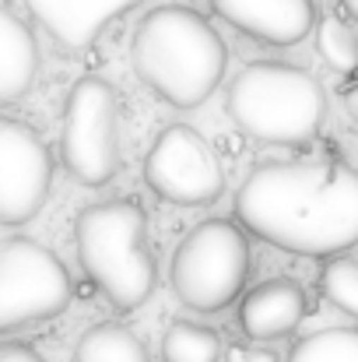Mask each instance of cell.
<instances>
[{"label":"cell","instance_id":"cell-5","mask_svg":"<svg viewBox=\"0 0 358 362\" xmlns=\"http://www.w3.org/2000/svg\"><path fill=\"white\" fill-rule=\"evenodd\" d=\"M249 274V243L236 222L208 218L190 229L172 253V292L197 313H218L236 303Z\"/></svg>","mask_w":358,"mask_h":362},{"label":"cell","instance_id":"cell-18","mask_svg":"<svg viewBox=\"0 0 358 362\" xmlns=\"http://www.w3.org/2000/svg\"><path fill=\"white\" fill-rule=\"evenodd\" d=\"M320 288L323 296L358 320V260L352 257H330L320 271Z\"/></svg>","mask_w":358,"mask_h":362},{"label":"cell","instance_id":"cell-17","mask_svg":"<svg viewBox=\"0 0 358 362\" xmlns=\"http://www.w3.org/2000/svg\"><path fill=\"white\" fill-rule=\"evenodd\" d=\"M316 46H320V57L341 71V74H352L358 71V32L338 14H327L316 28Z\"/></svg>","mask_w":358,"mask_h":362},{"label":"cell","instance_id":"cell-22","mask_svg":"<svg viewBox=\"0 0 358 362\" xmlns=\"http://www.w3.org/2000/svg\"><path fill=\"white\" fill-rule=\"evenodd\" d=\"M341 4H345V11H348V14L358 21V0H341Z\"/></svg>","mask_w":358,"mask_h":362},{"label":"cell","instance_id":"cell-15","mask_svg":"<svg viewBox=\"0 0 358 362\" xmlns=\"http://www.w3.org/2000/svg\"><path fill=\"white\" fill-rule=\"evenodd\" d=\"M222 338L193 320H172L162 334V362H218Z\"/></svg>","mask_w":358,"mask_h":362},{"label":"cell","instance_id":"cell-12","mask_svg":"<svg viewBox=\"0 0 358 362\" xmlns=\"http://www.w3.org/2000/svg\"><path fill=\"white\" fill-rule=\"evenodd\" d=\"M309 313V299L292 278H267L253 285L239 303V327L253 341H274L292 334Z\"/></svg>","mask_w":358,"mask_h":362},{"label":"cell","instance_id":"cell-4","mask_svg":"<svg viewBox=\"0 0 358 362\" xmlns=\"http://www.w3.org/2000/svg\"><path fill=\"white\" fill-rule=\"evenodd\" d=\"M225 110L242 134L267 144H302L327 117V95L313 74L292 64H246L225 92Z\"/></svg>","mask_w":358,"mask_h":362},{"label":"cell","instance_id":"cell-1","mask_svg":"<svg viewBox=\"0 0 358 362\" xmlns=\"http://www.w3.org/2000/svg\"><path fill=\"white\" fill-rule=\"evenodd\" d=\"M239 226L299 257H338L358 243V169L338 158L256 165L236 190Z\"/></svg>","mask_w":358,"mask_h":362},{"label":"cell","instance_id":"cell-7","mask_svg":"<svg viewBox=\"0 0 358 362\" xmlns=\"http://www.w3.org/2000/svg\"><path fill=\"white\" fill-rule=\"evenodd\" d=\"M71 292V274L49 246L25 236L0 240V334L64 313Z\"/></svg>","mask_w":358,"mask_h":362},{"label":"cell","instance_id":"cell-21","mask_svg":"<svg viewBox=\"0 0 358 362\" xmlns=\"http://www.w3.org/2000/svg\"><path fill=\"white\" fill-rule=\"evenodd\" d=\"M345 106H348V113H352V120L358 123V88H352V92L345 95Z\"/></svg>","mask_w":358,"mask_h":362},{"label":"cell","instance_id":"cell-6","mask_svg":"<svg viewBox=\"0 0 358 362\" xmlns=\"http://www.w3.org/2000/svg\"><path fill=\"white\" fill-rule=\"evenodd\" d=\"M60 158L81 187H106L119 173V99L102 78H81L67 92Z\"/></svg>","mask_w":358,"mask_h":362},{"label":"cell","instance_id":"cell-20","mask_svg":"<svg viewBox=\"0 0 358 362\" xmlns=\"http://www.w3.org/2000/svg\"><path fill=\"white\" fill-rule=\"evenodd\" d=\"M229 356H232L229 362H274V356H267V352H249V349H232Z\"/></svg>","mask_w":358,"mask_h":362},{"label":"cell","instance_id":"cell-16","mask_svg":"<svg viewBox=\"0 0 358 362\" xmlns=\"http://www.w3.org/2000/svg\"><path fill=\"white\" fill-rule=\"evenodd\" d=\"M285 362H358V331L355 327H327L302 338Z\"/></svg>","mask_w":358,"mask_h":362},{"label":"cell","instance_id":"cell-19","mask_svg":"<svg viewBox=\"0 0 358 362\" xmlns=\"http://www.w3.org/2000/svg\"><path fill=\"white\" fill-rule=\"evenodd\" d=\"M0 362H46V359L35 349L21 345V341H7V345H0Z\"/></svg>","mask_w":358,"mask_h":362},{"label":"cell","instance_id":"cell-13","mask_svg":"<svg viewBox=\"0 0 358 362\" xmlns=\"http://www.w3.org/2000/svg\"><path fill=\"white\" fill-rule=\"evenodd\" d=\"M39 74V46L32 28L7 7H0V106L28 95Z\"/></svg>","mask_w":358,"mask_h":362},{"label":"cell","instance_id":"cell-9","mask_svg":"<svg viewBox=\"0 0 358 362\" xmlns=\"http://www.w3.org/2000/svg\"><path fill=\"white\" fill-rule=\"evenodd\" d=\"M53 155L46 141L14 117H0V222H32L53 187Z\"/></svg>","mask_w":358,"mask_h":362},{"label":"cell","instance_id":"cell-8","mask_svg":"<svg viewBox=\"0 0 358 362\" xmlns=\"http://www.w3.org/2000/svg\"><path fill=\"white\" fill-rule=\"evenodd\" d=\"M144 183L162 201L179 208L215 204L225 190V169L215 148L186 123H169L158 130L144 158Z\"/></svg>","mask_w":358,"mask_h":362},{"label":"cell","instance_id":"cell-14","mask_svg":"<svg viewBox=\"0 0 358 362\" xmlns=\"http://www.w3.org/2000/svg\"><path fill=\"white\" fill-rule=\"evenodd\" d=\"M74 362H151V356H148V345L130 327L102 320L78 338Z\"/></svg>","mask_w":358,"mask_h":362},{"label":"cell","instance_id":"cell-11","mask_svg":"<svg viewBox=\"0 0 358 362\" xmlns=\"http://www.w3.org/2000/svg\"><path fill=\"white\" fill-rule=\"evenodd\" d=\"M28 14L60 42L67 53H85L106 25H113L141 0H25Z\"/></svg>","mask_w":358,"mask_h":362},{"label":"cell","instance_id":"cell-10","mask_svg":"<svg viewBox=\"0 0 358 362\" xmlns=\"http://www.w3.org/2000/svg\"><path fill=\"white\" fill-rule=\"evenodd\" d=\"M211 7L242 35L270 46L302 42L316 21L313 0H211Z\"/></svg>","mask_w":358,"mask_h":362},{"label":"cell","instance_id":"cell-3","mask_svg":"<svg viewBox=\"0 0 358 362\" xmlns=\"http://www.w3.org/2000/svg\"><path fill=\"white\" fill-rule=\"evenodd\" d=\"M78 260L95 288L119 310H137L155 292V257L148 250V215L137 201L117 197L88 204L74 226Z\"/></svg>","mask_w":358,"mask_h":362},{"label":"cell","instance_id":"cell-2","mask_svg":"<svg viewBox=\"0 0 358 362\" xmlns=\"http://www.w3.org/2000/svg\"><path fill=\"white\" fill-rule=\"evenodd\" d=\"M130 60L137 78L162 103L197 110L222 85L229 49L204 14L183 4H165L141 18L130 42Z\"/></svg>","mask_w":358,"mask_h":362}]
</instances>
